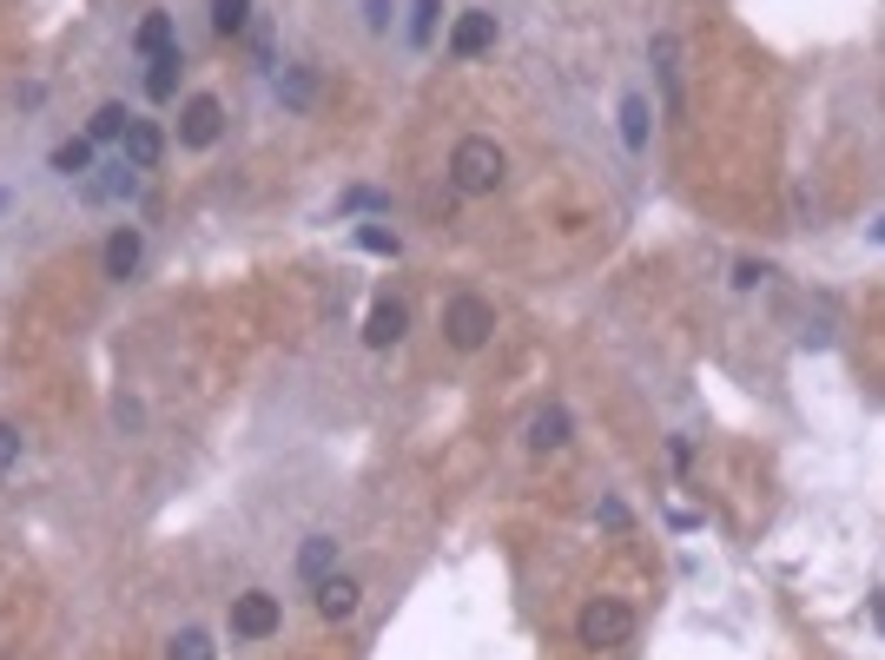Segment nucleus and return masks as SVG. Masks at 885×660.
Masks as SVG:
<instances>
[{
  "instance_id": "obj_1",
  "label": "nucleus",
  "mask_w": 885,
  "mask_h": 660,
  "mask_svg": "<svg viewBox=\"0 0 885 660\" xmlns=\"http://www.w3.org/2000/svg\"><path fill=\"white\" fill-rule=\"evenodd\" d=\"M503 179H509V152H503L496 139H482V132L456 139V152H450V186H456L463 199H490Z\"/></svg>"
},
{
  "instance_id": "obj_2",
  "label": "nucleus",
  "mask_w": 885,
  "mask_h": 660,
  "mask_svg": "<svg viewBox=\"0 0 885 660\" xmlns=\"http://www.w3.org/2000/svg\"><path fill=\"white\" fill-rule=\"evenodd\" d=\"M490 330H496V304H490V297L463 291V297L443 304V338H450L456 351H482V344H490Z\"/></svg>"
},
{
  "instance_id": "obj_3",
  "label": "nucleus",
  "mask_w": 885,
  "mask_h": 660,
  "mask_svg": "<svg viewBox=\"0 0 885 660\" xmlns=\"http://www.w3.org/2000/svg\"><path fill=\"white\" fill-rule=\"evenodd\" d=\"M576 634H582V647H628V634H634V608L628 601H615V595H602V601H589L582 614H576Z\"/></svg>"
},
{
  "instance_id": "obj_4",
  "label": "nucleus",
  "mask_w": 885,
  "mask_h": 660,
  "mask_svg": "<svg viewBox=\"0 0 885 660\" xmlns=\"http://www.w3.org/2000/svg\"><path fill=\"white\" fill-rule=\"evenodd\" d=\"M278 627H285V608H278V595L252 588V595H238V601H231V640H271Z\"/></svg>"
},
{
  "instance_id": "obj_5",
  "label": "nucleus",
  "mask_w": 885,
  "mask_h": 660,
  "mask_svg": "<svg viewBox=\"0 0 885 660\" xmlns=\"http://www.w3.org/2000/svg\"><path fill=\"white\" fill-rule=\"evenodd\" d=\"M648 60H655V79H661V106H668V119H687V93H681V40H674V34H655V40H648Z\"/></svg>"
},
{
  "instance_id": "obj_6",
  "label": "nucleus",
  "mask_w": 885,
  "mask_h": 660,
  "mask_svg": "<svg viewBox=\"0 0 885 660\" xmlns=\"http://www.w3.org/2000/svg\"><path fill=\"white\" fill-rule=\"evenodd\" d=\"M218 132H225V106H218L212 93H192L186 113H179V145L205 152V145H218Z\"/></svg>"
},
{
  "instance_id": "obj_7",
  "label": "nucleus",
  "mask_w": 885,
  "mask_h": 660,
  "mask_svg": "<svg viewBox=\"0 0 885 660\" xmlns=\"http://www.w3.org/2000/svg\"><path fill=\"white\" fill-rule=\"evenodd\" d=\"M490 47H496V14H490V8L456 14V27H450V60H482Z\"/></svg>"
},
{
  "instance_id": "obj_8",
  "label": "nucleus",
  "mask_w": 885,
  "mask_h": 660,
  "mask_svg": "<svg viewBox=\"0 0 885 660\" xmlns=\"http://www.w3.org/2000/svg\"><path fill=\"white\" fill-rule=\"evenodd\" d=\"M106 199H139V173L126 158H113V165H100V173L79 179V205H106Z\"/></svg>"
},
{
  "instance_id": "obj_9",
  "label": "nucleus",
  "mask_w": 885,
  "mask_h": 660,
  "mask_svg": "<svg viewBox=\"0 0 885 660\" xmlns=\"http://www.w3.org/2000/svg\"><path fill=\"white\" fill-rule=\"evenodd\" d=\"M100 265H106V278H139V265H146V231L139 225H119L113 238H106V252H100Z\"/></svg>"
},
{
  "instance_id": "obj_10",
  "label": "nucleus",
  "mask_w": 885,
  "mask_h": 660,
  "mask_svg": "<svg viewBox=\"0 0 885 660\" xmlns=\"http://www.w3.org/2000/svg\"><path fill=\"white\" fill-rule=\"evenodd\" d=\"M119 145H126V152H119V158H126V165H132V173H152V165H159V158H166V132H159V126H152V119H132V126H126V139H119Z\"/></svg>"
},
{
  "instance_id": "obj_11",
  "label": "nucleus",
  "mask_w": 885,
  "mask_h": 660,
  "mask_svg": "<svg viewBox=\"0 0 885 660\" xmlns=\"http://www.w3.org/2000/svg\"><path fill=\"white\" fill-rule=\"evenodd\" d=\"M404 323H410L404 304H396V297H377L370 317H364V344H370V351H390L396 338H404Z\"/></svg>"
},
{
  "instance_id": "obj_12",
  "label": "nucleus",
  "mask_w": 885,
  "mask_h": 660,
  "mask_svg": "<svg viewBox=\"0 0 885 660\" xmlns=\"http://www.w3.org/2000/svg\"><path fill=\"white\" fill-rule=\"evenodd\" d=\"M173 47H179V27H173V14H166V8H152V14L132 27V53H146V60L173 53Z\"/></svg>"
},
{
  "instance_id": "obj_13",
  "label": "nucleus",
  "mask_w": 885,
  "mask_h": 660,
  "mask_svg": "<svg viewBox=\"0 0 885 660\" xmlns=\"http://www.w3.org/2000/svg\"><path fill=\"white\" fill-rule=\"evenodd\" d=\"M357 601H364V588L351 582V574H331V582H317V614H325V621H351V614H357Z\"/></svg>"
},
{
  "instance_id": "obj_14",
  "label": "nucleus",
  "mask_w": 885,
  "mask_h": 660,
  "mask_svg": "<svg viewBox=\"0 0 885 660\" xmlns=\"http://www.w3.org/2000/svg\"><path fill=\"white\" fill-rule=\"evenodd\" d=\"M331 574H338V542L331 535H311L304 548H298V582H331Z\"/></svg>"
},
{
  "instance_id": "obj_15",
  "label": "nucleus",
  "mask_w": 885,
  "mask_h": 660,
  "mask_svg": "<svg viewBox=\"0 0 885 660\" xmlns=\"http://www.w3.org/2000/svg\"><path fill=\"white\" fill-rule=\"evenodd\" d=\"M561 443H569V409H561V403L535 409V423H529V449H535V456H548V449H561Z\"/></svg>"
},
{
  "instance_id": "obj_16",
  "label": "nucleus",
  "mask_w": 885,
  "mask_h": 660,
  "mask_svg": "<svg viewBox=\"0 0 885 660\" xmlns=\"http://www.w3.org/2000/svg\"><path fill=\"white\" fill-rule=\"evenodd\" d=\"M179 73H186V53H179V47L159 53V60H146V93H152V100H173V93H179Z\"/></svg>"
},
{
  "instance_id": "obj_17",
  "label": "nucleus",
  "mask_w": 885,
  "mask_h": 660,
  "mask_svg": "<svg viewBox=\"0 0 885 660\" xmlns=\"http://www.w3.org/2000/svg\"><path fill=\"white\" fill-rule=\"evenodd\" d=\"M53 173H60V179H87V173H93V139L79 132V139H66V145H53Z\"/></svg>"
},
{
  "instance_id": "obj_18",
  "label": "nucleus",
  "mask_w": 885,
  "mask_h": 660,
  "mask_svg": "<svg viewBox=\"0 0 885 660\" xmlns=\"http://www.w3.org/2000/svg\"><path fill=\"white\" fill-rule=\"evenodd\" d=\"M278 100H285L291 113H311V100H317V73H311V66H291V73L278 79Z\"/></svg>"
},
{
  "instance_id": "obj_19",
  "label": "nucleus",
  "mask_w": 885,
  "mask_h": 660,
  "mask_svg": "<svg viewBox=\"0 0 885 660\" xmlns=\"http://www.w3.org/2000/svg\"><path fill=\"white\" fill-rule=\"evenodd\" d=\"M126 126H132V113H126L119 100H106V106L87 119V139H93V145H113V139H126Z\"/></svg>"
},
{
  "instance_id": "obj_20",
  "label": "nucleus",
  "mask_w": 885,
  "mask_h": 660,
  "mask_svg": "<svg viewBox=\"0 0 885 660\" xmlns=\"http://www.w3.org/2000/svg\"><path fill=\"white\" fill-rule=\"evenodd\" d=\"M166 660H218V647H212L205 627H179V634L166 640Z\"/></svg>"
},
{
  "instance_id": "obj_21",
  "label": "nucleus",
  "mask_w": 885,
  "mask_h": 660,
  "mask_svg": "<svg viewBox=\"0 0 885 660\" xmlns=\"http://www.w3.org/2000/svg\"><path fill=\"white\" fill-rule=\"evenodd\" d=\"M621 139H628V152L648 145V100H641V93L621 100Z\"/></svg>"
},
{
  "instance_id": "obj_22",
  "label": "nucleus",
  "mask_w": 885,
  "mask_h": 660,
  "mask_svg": "<svg viewBox=\"0 0 885 660\" xmlns=\"http://www.w3.org/2000/svg\"><path fill=\"white\" fill-rule=\"evenodd\" d=\"M212 27L218 34H245L252 27V0H212Z\"/></svg>"
},
{
  "instance_id": "obj_23",
  "label": "nucleus",
  "mask_w": 885,
  "mask_h": 660,
  "mask_svg": "<svg viewBox=\"0 0 885 660\" xmlns=\"http://www.w3.org/2000/svg\"><path fill=\"white\" fill-rule=\"evenodd\" d=\"M437 14H443L437 0H410V40H417V47H430V34H437Z\"/></svg>"
},
{
  "instance_id": "obj_24",
  "label": "nucleus",
  "mask_w": 885,
  "mask_h": 660,
  "mask_svg": "<svg viewBox=\"0 0 885 660\" xmlns=\"http://www.w3.org/2000/svg\"><path fill=\"white\" fill-rule=\"evenodd\" d=\"M357 244L370 258H396V231H383V225H357Z\"/></svg>"
},
{
  "instance_id": "obj_25",
  "label": "nucleus",
  "mask_w": 885,
  "mask_h": 660,
  "mask_svg": "<svg viewBox=\"0 0 885 660\" xmlns=\"http://www.w3.org/2000/svg\"><path fill=\"white\" fill-rule=\"evenodd\" d=\"M14 469H21V430L0 423V475H14Z\"/></svg>"
},
{
  "instance_id": "obj_26",
  "label": "nucleus",
  "mask_w": 885,
  "mask_h": 660,
  "mask_svg": "<svg viewBox=\"0 0 885 660\" xmlns=\"http://www.w3.org/2000/svg\"><path fill=\"white\" fill-rule=\"evenodd\" d=\"M357 14H364L370 34H383V27H390V0H357Z\"/></svg>"
},
{
  "instance_id": "obj_27",
  "label": "nucleus",
  "mask_w": 885,
  "mask_h": 660,
  "mask_svg": "<svg viewBox=\"0 0 885 660\" xmlns=\"http://www.w3.org/2000/svg\"><path fill=\"white\" fill-rule=\"evenodd\" d=\"M377 205H383V192H364V186L344 192V212H377Z\"/></svg>"
},
{
  "instance_id": "obj_28",
  "label": "nucleus",
  "mask_w": 885,
  "mask_h": 660,
  "mask_svg": "<svg viewBox=\"0 0 885 660\" xmlns=\"http://www.w3.org/2000/svg\"><path fill=\"white\" fill-rule=\"evenodd\" d=\"M760 278H767V265H741V271H734V284H741V291H754Z\"/></svg>"
},
{
  "instance_id": "obj_29",
  "label": "nucleus",
  "mask_w": 885,
  "mask_h": 660,
  "mask_svg": "<svg viewBox=\"0 0 885 660\" xmlns=\"http://www.w3.org/2000/svg\"><path fill=\"white\" fill-rule=\"evenodd\" d=\"M872 238H878V244H885V218H878V225H872Z\"/></svg>"
},
{
  "instance_id": "obj_30",
  "label": "nucleus",
  "mask_w": 885,
  "mask_h": 660,
  "mask_svg": "<svg viewBox=\"0 0 885 660\" xmlns=\"http://www.w3.org/2000/svg\"><path fill=\"white\" fill-rule=\"evenodd\" d=\"M0 205H8V192H0Z\"/></svg>"
}]
</instances>
